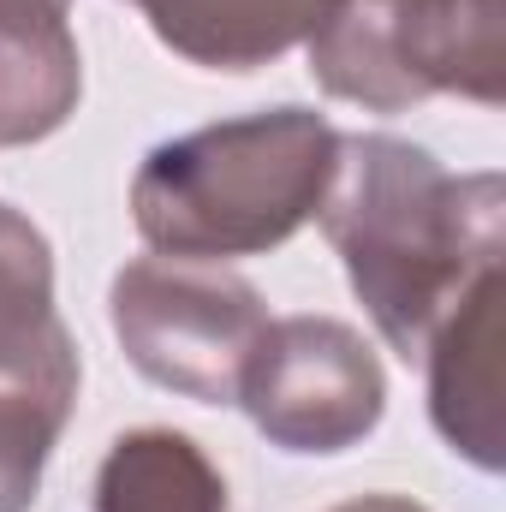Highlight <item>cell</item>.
<instances>
[{
	"label": "cell",
	"mask_w": 506,
	"mask_h": 512,
	"mask_svg": "<svg viewBox=\"0 0 506 512\" xmlns=\"http://www.w3.org/2000/svg\"><path fill=\"white\" fill-rule=\"evenodd\" d=\"M376 334L411 364L459 292L506 251L501 173H447L423 143L340 131V161L316 209Z\"/></svg>",
	"instance_id": "cell-1"
},
{
	"label": "cell",
	"mask_w": 506,
	"mask_h": 512,
	"mask_svg": "<svg viewBox=\"0 0 506 512\" xmlns=\"http://www.w3.org/2000/svg\"><path fill=\"white\" fill-rule=\"evenodd\" d=\"M340 161V131L316 108H262L245 120L167 137L131 179L143 245L185 262H233L280 251L316 221Z\"/></svg>",
	"instance_id": "cell-2"
},
{
	"label": "cell",
	"mask_w": 506,
	"mask_h": 512,
	"mask_svg": "<svg viewBox=\"0 0 506 512\" xmlns=\"http://www.w3.org/2000/svg\"><path fill=\"white\" fill-rule=\"evenodd\" d=\"M304 48L310 78L370 114L429 96L501 108V0H334Z\"/></svg>",
	"instance_id": "cell-3"
},
{
	"label": "cell",
	"mask_w": 506,
	"mask_h": 512,
	"mask_svg": "<svg viewBox=\"0 0 506 512\" xmlns=\"http://www.w3.org/2000/svg\"><path fill=\"white\" fill-rule=\"evenodd\" d=\"M108 322L155 387L197 405H239L245 370L268 334V304L221 262L143 256L114 274Z\"/></svg>",
	"instance_id": "cell-4"
},
{
	"label": "cell",
	"mask_w": 506,
	"mask_h": 512,
	"mask_svg": "<svg viewBox=\"0 0 506 512\" xmlns=\"http://www.w3.org/2000/svg\"><path fill=\"white\" fill-rule=\"evenodd\" d=\"M239 405L280 453L328 459L358 447L387 411V376L358 328L334 316H280L256 346Z\"/></svg>",
	"instance_id": "cell-5"
},
{
	"label": "cell",
	"mask_w": 506,
	"mask_h": 512,
	"mask_svg": "<svg viewBox=\"0 0 506 512\" xmlns=\"http://www.w3.org/2000/svg\"><path fill=\"white\" fill-rule=\"evenodd\" d=\"M429 364V417L477 471H501V262L483 268L417 352Z\"/></svg>",
	"instance_id": "cell-6"
},
{
	"label": "cell",
	"mask_w": 506,
	"mask_h": 512,
	"mask_svg": "<svg viewBox=\"0 0 506 512\" xmlns=\"http://www.w3.org/2000/svg\"><path fill=\"white\" fill-rule=\"evenodd\" d=\"M78 346L54 304V251L42 227L0 203V393L78 405Z\"/></svg>",
	"instance_id": "cell-7"
},
{
	"label": "cell",
	"mask_w": 506,
	"mask_h": 512,
	"mask_svg": "<svg viewBox=\"0 0 506 512\" xmlns=\"http://www.w3.org/2000/svg\"><path fill=\"white\" fill-rule=\"evenodd\" d=\"M78 96L72 0H0V149L54 137L78 114Z\"/></svg>",
	"instance_id": "cell-8"
},
{
	"label": "cell",
	"mask_w": 506,
	"mask_h": 512,
	"mask_svg": "<svg viewBox=\"0 0 506 512\" xmlns=\"http://www.w3.org/2000/svg\"><path fill=\"white\" fill-rule=\"evenodd\" d=\"M149 30L191 66L256 72L316 36L334 0H131Z\"/></svg>",
	"instance_id": "cell-9"
},
{
	"label": "cell",
	"mask_w": 506,
	"mask_h": 512,
	"mask_svg": "<svg viewBox=\"0 0 506 512\" xmlns=\"http://www.w3.org/2000/svg\"><path fill=\"white\" fill-rule=\"evenodd\" d=\"M96 512H227V477L179 429H131L96 471Z\"/></svg>",
	"instance_id": "cell-10"
},
{
	"label": "cell",
	"mask_w": 506,
	"mask_h": 512,
	"mask_svg": "<svg viewBox=\"0 0 506 512\" xmlns=\"http://www.w3.org/2000/svg\"><path fill=\"white\" fill-rule=\"evenodd\" d=\"M72 411L36 393H0V512H30L42 471L66 435Z\"/></svg>",
	"instance_id": "cell-11"
},
{
	"label": "cell",
	"mask_w": 506,
	"mask_h": 512,
	"mask_svg": "<svg viewBox=\"0 0 506 512\" xmlns=\"http://www.w3.org/2000/svg\"><path fill=\"white\" fill-rule=\"evenodd\" d=\"M334 512H423V507H417V501H405V495H364V501L334 507Z\"/></svg>",
	"instance_id": "cell-12"
}]
</instances>
